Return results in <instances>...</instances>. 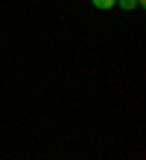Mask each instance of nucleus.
Returning a JSON list of instances; mask_svg holds the SVG:
<instances>
[{
    "label": "nucleus",
    "mask_w": 146,
    "mask_h": 160,
    "mask_svg": "<svg viewBox=\"0 0 146 160\" xmlns=\"http://www.w3.org/2000/svg\"><path fill=\"white\" fill-rule=\"evenodd\" d=\"M117 6H123L129 12V9H138V0H117Z\"/></svg>",
    "instance_id": "obj_2"
},
{
    "label": "nucleus",
    "mask_w": 146,
    "mask_h": 160,
    "mask_svg": "<svg viewBox=\"0 0 146 160\" xmlns=\"http://www.w3.org/2000/svg\"><path fill=\"white\" fill-rule=\"evenodd\" d=\"M91 3H94L96 9H114V6H117V0H91Z\"/></svg>",
    "instance_id": "obj_1"
},
{
    "label": "nucleus",
    "mask_w": 146,
    "mask_h": 160,
    "mask_svg": "<svg viewBox=\"0 0 146 160\" xmlns=\"http://www.w3.org/2000/svg\"><path fill=\"white\" fill-rule=\"evenodd\" d=\"M143 3H146V0H138V6H143Z\"/></svg>",
    "instance_id": "obj_3"
}]
</instances>
